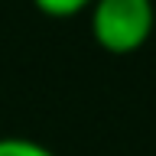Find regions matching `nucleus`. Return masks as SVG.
<instances>
[{"instance_id":"2","label":"nucleus","mask_w":156,"mask_h":156,"mask_svg":"<svg viewBox=\"0 0 156 156\" xmlns=\"http://www.w3.org/2000/svg\"><path fill=\"white\" fill-rule=\"evenodd\" d=\"M0 156H55V153L29 136H0Z\"/></svg>"},{"instance_id":"3","label":"nucleus","mask_w":156,"mask_h":156,"mask_svg":"<svg viewBox=\"0 0 156 156\" xmlns=\"http://www.w3.org/2000/svg\"><path fill=\"white\" fill-rule=\"evenodd\" d=\"M94 0H33V7L39 13H46L52 20H65V16H75L81 10H88Z\"/></svg>"},{"instance_id":"1","label":"nucleus","mask_w":156,"mask_h":156,"mask_svg":"<svg viewBox=\"0 0 156 156\" xmlns=\"http://www.w3.org/2000/svg\"><path fill=\"white\" fill-rule=\"evenodd\" d=\"M88 10H91V36L111 55H130L143 49L156 33L153 0H94Z\"/></svg>"}]
</instances>
